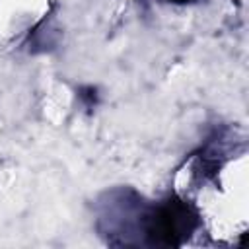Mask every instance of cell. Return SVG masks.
Masks as SVG:
<instances>
[{
	"instance_id": "3",
	"label": "cell",
	"mask_w": 249,
	"mask_h": 249,
	"mask_svg": "<svg viewBox=\"0 0 249 249\" xmlns=\"http://www.w3.org/2000/svg\"><path fill=\"white\" fill-rule=\"evenodd\" d=\"M169 2H175V4H187V2H195V0H169Z\"/></svg>"
},
{
	"instance_id": "2",
	"label": "cell",
	"mask_w": 249,
	"mask_h": 249,
	"mask_svg": "<svg viewBox=\"0 0 249 249\" xmlns=\"http://www.w3.org/2000/svg\"><path fill=\"white\" fill-rule=\"evenodd\" d=\"M80 99H82L88 107L95 105V103H97V89L91 88V86H88V88H80Z\"/></svg>"
},
{
	"instance_id": "1",
	"label": "cell",
	"mask_w": 249,
	"mask_h": 249,
	"mask_svg": "<svg viewBox=\"0 0 249 249\" xmlns=\"http://www.w3.org/2000/svg\"><path fill=\"white\" fill-rule=\"evenodd\" d=\"M196 212L181 198L171 196L146 216V235L152 245L179 247L195 230Z\"/></svg>"
}]
</instances>
